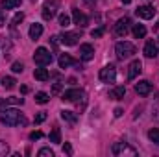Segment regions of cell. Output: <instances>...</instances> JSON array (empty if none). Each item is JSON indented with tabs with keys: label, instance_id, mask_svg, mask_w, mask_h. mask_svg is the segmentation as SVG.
<instances>
[{
	"label": "cell",
	"instance_id": "6da1fadb",
	"mask_svg": "<svg viewBox=\"0 0 159 157\" xmlns=\"http://www.w3.org/2000/svg\"><path fill=\"white\" fill-rule=\"evenodd\" d=\"M0 122L4 126H19V124H26V120L22 117V113L19 109H6L0 113Z\"/></svg>",
	"mask_w": 159,
	"mask_h": 157
},
{
	"label": "cell",
	"instance_id": "7a4b0ae2",
	"mask_svg": "<svg viewBox=\"0 0 159 157\" xmlns=\"http://www.w3.org/2000/svg\"><path fill=\"white\" fill-rule=\"evenodd\" d=\"M61 100L72 102V104H76V105H80V107L83 109L85 104H87V94H85V91H81V89H69V91L63 92Z\"/></svg>",
	"mask_w": 159,
	"mask_h": 157
},
{
	"label": "cell",
	"instance_id": "3957f363",
	"mask_svg": "<svg viewBox=\"0 0 159 157\" xmlns=\"http://www.w3.org/2000/svg\"><path fill=\"white\" fill-rule=\"evenodd\" d=\"M115 54L119 59H128L135 54V44L133 43H128V41H122V43H117L115 46Z\"/></svg>",
	"mask_w": 159,
	"mask_h": 157
},
{
	"label": "cell",
	"instance_id": "277c9868",
	"mask_svg": "<svg viewBox=\"0 0 159 157\" xmlns=\"http://www.w3.org/2000/svg\"><path fill=\"white\" fill-rule=\"evenodd\" d=\"M111 154L113 155H129V157H137V150L135 148H131L128 142H115L113 146H111Z\"/></svg>",
	"mask_w": 159,
	"mask_h": 157
},
{
	"label": "cell",
	"instance_id": "5b68a950",
	"mask_svg": "<svg viewBox=\"0 0 159 157\" xmlns=\"http://www.w3.org/2000/svg\"><path fill=\"white\" fill-rule=\"evenodd\" d=\"M34 61H35V65H39V67H46V65L52 63V54H50L44 46H39V48L35 50V54H34Z\"/></svg>",
	"mask_w": 159,
	"mask_h": 157
},
{
	"label": "cell",
	"instance_id": "8992f818",
	"mask_svg": "<svg viewBox=\"0 0 159 157\" xmlns=\"http://www.w3.org/2000/svg\"><path fill=\"white\" fill-rule=\"evenodd\" d=\"M98 78H100V81H104V83H115V79H117V69L113 65H107V67H104L100 70Z\"/></svg>",
	"mask_w": 159,
	"mask_h": 157
},
{
	"label": "cell",
	"instance_id": "52a82bcc",
	"mask_svg": "<svg viewBox=\"0 0 159 157\" xmlns=\"http://www.w3.org/2000/svg\"><path fill=\"white\" fill-rule=\"evenodd\" d=\"M129 26H131V20L128 17H122V19L117 20V24H115V34L119 37H126V34L129 32Z\"/></svg>",
	"mask_w": 159,
	"mask_h": 157
},
{
	"label": "cell",
	"instance_id": "ba28073f",
	"mask_svg": "<svg viewBox=\"0 0 159 157\" xmlns=\"http://www.w3.org/2000/svg\"><path fill=\"white\" fill-rule=\"evenodd\" d=\"M56 9H57V0H50L43 6V19L44 20H52L56 17Z\"/></svg>",
	"mask_w": 159,
	"mask_h": 157
},
{
	"label": "cell",
	"instance_id": "9c48e42d",
	"mask_svg": "<svg viewBox=\"0 0 159 157\" xmlns=\"http://www.w3.org/2000/svg\"><path fill=\"white\" fill-rule=\"evenodd\" d=\"M80 57H81V61H91V59L94 57V48H93V44H89V43L81 44V46H80Z\"/></svg>",
	"mask_w": 159,
	"mask_h": 157
},
{
	"label": "cell",
	"instance_id": "30bf717a",
	"mask_svg": "<svg viewBox=\"0 0 159 157\" xmlns=\"http://www.w3.org/2000/svg\"><path fill=\"white\" fill-rule=\"evenodd\" d=\"M80 37H81V32H65V34L61 35V43L67 44V46H72V44L78 43Z\"/></svg>",
	"mask_w": 159,
	"mask_h": 157
},
{
	"label": "cell",
	"instance_id": "8fae6325",
	"mask_svg": "<svg viewBox=\"0 0 159 157\" xmlns=\"http://www.w3.org/2000/svg\"><path fill=\"white\" fill-rule=\"evenodd\" d=\"M135 13H137V17L148 20V19H152V17L156 15V9H154L152 6H139V7L135 9Z\"/></svg>",
	"mask_w": 159,
	"mask_h": 157
},
{
	"label": "cell",
	"instance_id": "7c38bea8",
	"mask_svg": "<svg viewBox=\"0 0 159 157\" xmlns=\"http://www.w3.org/2000/svg\"><path fill=\"white\" fill-rule=\"evenodd\" d=\"M135 92H137L139 96H148V94L152 92V83H150V81H146V79H143V81L135 83Z\"/></svg>",
	"mask_w": 159,
	"mask_h": 157
},
{
	"label": "cell",
	"instance_id": "4fadbf2b",
	"mask_svg": "<svg viewBox=\"0 0 159 157\" xmlns=\"http://www.w3.org/2000/svg\"><path fill=\"white\" fill-rule=\"evenodd\" d=\"M141 70H143V63H141L139 59L131 61V65L128 67V79H135L141 74Z\"/></svg>",
	"mask_w": 159,
	"mask_h": 157
},
{
	"label": "cell",
	"instance_id": "5bb4252c",
	"mask_svg": "<svg viewBox=\"0 0 159 157\" xmlns=\"http://www.w3.org/2000/svg\"><path fill=\"white\" fill-rule=\"evenodd\" d=\"M72 20H74V24H78L80 28H85V26L89 24V19H87L80 9H72Z\"/></svg>",
	"mask_w": 159,
	"mask_h": 157
},
{
	"label": "cell",
	"instance_id": "9a60e30c",
	"mask_svg": "<svg viewBox=\"0 0 159 157\" xmlns=\"http://www.w3.org/2000/svg\"><path fill=\"white\" fill-rule=\"evenodd\" d=\"M144 56H146L148 59L156 57V56H157V43H154V41H146V44H144Z\"/></svg>",
	"mask_w": 159,
	"mask_h": 157
},
{
	"label": "cell",
	"instance_id": "2e32d148",
	"mask_svg": "<svg viewBox=\"0 0 159 157\" xmlns=\"http://www.w3.org/2000/svg\"><path fill=\"white\" fill-rule=\"evenodd\" d=\"M57 63H59V69H69L70 65H80L78 61H74L69 54H61L59 59H57Z\"/></svg>",
	"mask_w": 159,
	"mask_h": 157
},
{
	"label": "cell",
	"instance_id": "e0dca14e",
	"mask_svg": "<svg viewBox=\"0 0 159 157\" xmlns=\"http://www.w3.org/2000/svg\"><path fill=\"white\" fill-rule=\"evenodd\" d=\"M43 35V24H39V22H34L32 26H30V37L34 41H37Z\"/></svg>",
	"mask_w": 159,
	"mask_h": 157
},
{
	"label": "cell",
	"instance_id": "ac0fdd59",
	"mask_svg": "<svg viewBox=\"0 0 159 157\" xmlns=\"http://www.w3.org/2000/svg\"><path fill=\"white\" fill-rule=\"evenodd\" d=\"M126 96V87H115L111 92H109V98L111 100H122Z\"/></svg>",
	"mask_w": 159,
	"mask_h": 157
},
{
	"label": "cell",
	"instance_id": "d6986e66",
	"mask_svg": "<svg viewBox=\"0 0 159 157\" xmlns=\"http://www.w3.org/2000/svg\"><path fill=\"white\" fill-rule=\"evenodd\" d=\"M61 118L65 120V122H69V124H76L78 122V115L74 113V111H61Z\"/></svg>",
	"mask_w": 159,
	"mask_h": 157
},
{
	"label": "cell",
	"instance_id": "ffe728a7",
	"mask_svg": "<svg viewBox=\"0 0 159 157\" xmlns=\"http://www.w3.org/2000/svg\"><path fill=\"white\" fill-rule=\"evenodd\" d=\"M34 78L39 79V81H46V79L50 78V74H48V70H46V69L39 67V69H35V70H34Z\"/></svg>",
	"mask_w": 159,
	"mask_h": 157
},
{
	"label": "cell",
	"instance_id": "44dd1931",
	"mask_svg": "<svg viewBox=\"0 0 159 157\" xmlns=\"http://www.w3.org/2000/svg\"><path fill=\"white\" fill-rule=\"evenodd\" d=\"M133 35H135L137 39H143V37L146 35V28H144L143 24H133Z\"/></svg>",
	"mask_w": 159,
	"mask_h": 157
},
{
	"label": "cell",
	"instance_id": "7402d4cb",
	"mask_svg": "<svg viewBox=\"0 0 159 157\" xmlns=\"http://www.w3.org/2000/svg\"><path fill=\"white\" fill-rule=\"evenodd\" d=\"M22 0H2V9H15Z\"/></svg>",
	"mask_w": 159,
	"mask_h": 157
},
{
	"label": "cell",
	"instance_id": "603a6c76",
	"mask_svg": "<svg viewBox=\"0 0 159 157\" xmlns=\"http://www.w3.org/2000/svg\"><path fill=\"white\" fill-rule=\"evenodd\" d=\"M50 142H54V144H59V142H61L59 128H54V129H52V133H50Z\"/></svg>",
	"mask_w": 159,
	"mask_h": 157
},
{
	"label": "cell",
	"instance_id": "cb8c5ba5",
	"mask_svg": "<svg viewBox=\"0 0 159 157\" xmlns=\"http://www.w3.org/2000/svg\"><path fill=\"white\" fill-rule=\"evenodd\" d=\"M15 78H11V76H4L2 78V85H4V89H15Z\"/></svg>",
	"mask_w": 159,
	"mask_h": 157
},
{
	"label": "cell",
	"instance_id": "d4e9b609",
	"mask_svg": "<svg viewBox=\"0 0 159 157\" xmlns=\"http://www.w3.org/2000/svg\"><path fill=\"white\" fill-rule=\"evenodd\" d=\"M148 139H150L154 144H159V129L157 128H152V129L148 131Z\"/></svg>",
	"mask_w": 159,
	"mask_h": 157
},
{
	"label": "cell",
	"instance_id": "484cf974",
	"mask_svg": "<svg viewBox=\"0 0 159 157\" xmlns=\"http://www.w3.org/2000/svg\"><path fill=\"white\" fill-rule=\"evenodd\" d=\"M48 100H50V96H48L46 92H43V91L35 94V102H37V104H48Z\"/></svg>",
	"mask_w": 159,
	"mask_h": 157
},
{
	"label": "cell",
	"instance_id": "4316f807",
	"mask_svg": "<svg viewBox=\"0 0 159 157\" xmlns=\"http://www.w3.org/2000/svg\"><path fill=\"white\" fill-rule=\"evenodd\" d=\"M22 20H24V13H17V15L13 17V20H11V28H17Z\"/></svg>",
	"mask_w": 159,
	"mask_h": 157
},
{
	"label": "cell",
	"instance_id": "83f0119b",
	"mask_svg": "<svg viewBox=\"0 0 159 157\" xmlns=\"http://www.w3.org/2000/svg\"><path fill=\"white\" fill-rule=\"evenodd\" d=\"M69 24H70V17H69V15H65V13H63V15H59V26L67 28Z\"/></svg>",
	"mask_w": 159,
	"mask_h": 157
},
{
	"label": "cell",
	"instance_id": "f1b7e54d",
	"mask_svg": "<svg viewBox=\"0 0 159 157\" xmlns=\"http://www.w3.org/2000/svg\"><path fill=\"white\" fill-rule=\"evenodd\" d=\"M37 155L39 157H54V152L50 148H41L39 152H37Z\"/></svg>",
	"mask_w": 159,
	"mask_h": 157
},
{
	"label": "cell",
	"instance_id": "f546056e",
	"mask_svg": "<svg viewBox=\"0 0 159 157\" xmlns=\"http://www.w3.org/2000/svg\"><path fill=\"white\" fill-rule=\"evenodd\" d=\"M11 70L19 74V72H22V70H24V65H22V63H19V61H15V63L11 65Z\"/></svg>",
	"mask_w": 159,
	"mask_h": 157
},
{
	"label": "cell",
	"instance_id": "4dcf8cb0",
	"mask_svg": "<svg viewBox=\"0 0 159 157\" xmlns=\"http://www.w3.org/2000/svg\"><path fill=\"white\" fill-rule=\"evenodd\" d=\"M7 152H9V146H7V144H6L4 141H0V157H2V155H6Z\"/></svg>",
	"mask_w": 159,
	"mask_h": 157
},
{
	"label": "cell",
	"instance_id": "1f68e13d",
	"mask_svg": "<svg viewBox=\"0 0 159 157\" xmlns=\"http://www.w3.org/2000/svg\"><path fill=\"white\" fill-rule=\"evenodd\" d=\"M104 32H106L104 28H98V30H93V32H91V35H93L94 39H98V37H102V35H104Z\"/></svg>",
	"mask_w": 159,
	"mask_h": 157
},
{
	"label": "cell",
	"instance_id": "d6a6232c",
	"mask_svg": "<svg viewBox=\"0 0 159 157\" xmlns=\"http://www.w3.org/2000/svg\"><path fill=\"white\" fill-rule=\"evenodd\" d=\"M41 137H43L41 131H32V133H30V141H39Z\"/></svg>",
	"mask_w": 159,
	"mask_h": 157
},
{
	"label": "cell",
	"instance_id": "836d02e7",
	"mask_svg": "<svg viewBox=\"0 0 159 157\" xmlns=\"http://www.w3.org/2000/svg\"><path fill=\"white\" fill-rule=\"evenodd\" d=\"M63 154H67V155H72V146H70L69 142H65V146H63Z\"/></svg>",
	"mask_w": 159,
	"mask_h": 157
},
{
	"label": "cell",
	"instance_id": "e575fe53",
	"mask_svg": "<svg viewBox=\"0 0 159 157\" xmlns=\"http://www.w3.org/2000/svg\"><path fill=\"white\" fill-rule=\"evenodd\" d=\"M46 120V113H39L37 117H35V124H41V122H44Z\"/></svg>",
	"mask_w": 159,
	"mask_h": 157
},
{
	"label": "cell",
	"instance_id": "d590c367",
	"mask_svg": "<svg viewBox=\"0 0 159 157\" xmlns=\"http://www.w3.org/2000/svg\"><path fill=\"white\" fill-rule=\"evenodd\" d=\"M24 100L22 98H15V96H11V98H7V104H22Z\"/></svg>",
	"mask_w": 159,
	"mask_h": 157
},
{
	"label": "cell",
	"instance_id": "8d00e7d4",
	"mask_svg": "<svg viewBox=\"0 0 159 157\" xmlns=\"http://www.w3.org/2000/svg\"><path fill=\"white\" fill-rule=\"evenodd\" d=\"M59 91H61V85H59V83H56V85H54V89H52V92L56 94V92H59Z\"/></svg>",
	"mask_w": 159,
	"mask_h": 157
},
{
	"label": "cell",
	"instance_id": "74e56055",
	"mask_svg": "<svg viewBox=\"0 0 159 157\" xmlns=\"http://www.w3.org/2000/svg\"><path fill=\"white\" fill-rule=\"evenodd\" d=\"M122 113H124V111H122L120 107H117V109H115V117H122Z\"/></svg>",
	"mask_w": 159,
	"mask_h": 157
},
{
	"label": "cell",
	"instance_id": "f35d334b",
	"mask_svg": "<svg viewBox=\"0 0 159 157\" xmlns=\"http://www.w3.org/2000/svg\"><path fill=\"white\" fill-rule=\"evenodd\" d=\"M2 24H4V11L0 9V26H2Z\"/></svg>",
	"mask_w": 159,
	"mask_h": 157
},
{
	"label": "cell",
	"instance_id": "ab89813d",
	"mask_svg": "<svg viewBox=\"0 0 159 157\" xmlns=\"http://www.w3.org/2000/svg\"><path fill=\"white\" fill-rule=\"evenodd\" d=\"M83 2H85V4H89V6H93V4H94L96 0H83Z\"/></svg>",
	"mask_w": 159,
	"mask_h": 157
},
{
	"label": "cell",
	"instance_id": "60d3db41",
	"mask_svg": "<svg viewBox=\"0 0 159 157\" xmlns=\"http://www.w3.org/2000/svg\"><path fill=\"white\" fill-rule=\"evenodd\" d=\"M120 2H122V4H129L131 0H120Z\"/></svg>",
	"mask_w": 159,
	"mask_h": 157
},
{
	"label": "cell",
	"instance_id": "b9f144b4",
	"mask_svg": "<svg viewBox=\"0 0 159 157\" xmlns=\"http://www.w3.org/2000/svg\"><path fill=\"white\" fill-rule=\"evenodd\" d=\"M157 48H159V39H157Z\"/></svg>",
	"mask_w": 159,
	"mask_h": 157
},
{
	"label": "cell",
	"instance_id": "7bdbcfd3",
	"mask_svg": "<svg viewBox=\"0 0 159 157\" xmlns=\"http://www.w3.org/2000/svg\"><path fill=\"white\" fill-rule=\"evenodd\" d=\"M156 28H159V22H157V26H156Z\"/></svg>",
	"mask_w": 159,
	"mask_h": 157
}]
</instances>
